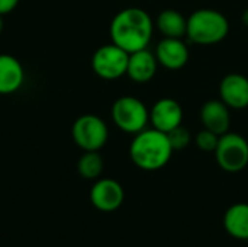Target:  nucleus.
<instances>
[{"label": "nucleus", "mask_w": 248, "mask_h": 247, "mask_svg": "<svg viewBox=\"0 0 248 247\" xmlns=\"http://www.w3.org/2000/svg\"><path fill=\"white\" fill-rule=\"evenodd\" d=\"M153 32L154 22L150 13L141 7H126L119 10L109 26L112 42L129 54L148 48Z\"/></svg>", "instance_id": "obj_1"}, {"label": "nucleus", "mask_w": 248, "mask_h": 247, "mask_svg": "<svg viewBox=\"0 0 248 247\" xmlns=\"http://www.w3.org/2000/svg\"><path fill=\"white\" fill-rule=\"evenodd\" d=\"M173 151L167 134L155 128H145L135 134L129 146L132 163L145 172L163 169L170 162Z\"/></svg>", "instance_id": "obj_2"}, {"label": "nucleus", "mask_w": 248, "mask_h": 247, "mask_svg": "<svg viewBox=\"0 0 248 247\" xmlns=\"http://www.w3.org/2000/svg\"><path fill=\"white\" fill-rule=\"evenodd\" d=\"M230 32V22L215 9H198L187 17L186 36L198 45H214L224 41Z\"/></svg>", "instance_id": "obj_3"}, {"label": "nucleus", "mask_w": 248, "mask_h": 247, "mask_svg": "<svg viewBox=\"0 0 248 247\" xmlns=\"http://www.w3.org/2000/svg\"><path fill=\"white\" fill-rule=\"evenodd\" d=\"M112 119L115 125L126 134H138L150 122V111L142 100L134 96H121L112 105Z\"/></svg>", "instance_id": "obj_4"}, {"label": "nucleus", "mask_w": 248, "mask_h": 247, "mask_svg": "<svg viewBox=\"0 0 248 247\" xmlns=\"http://www.w3.org/2000/svg\"><path fill=\"white\" fill-rule=\"evenodd\" d=\"M71 137L77 147L83 151H99L109 138L106 122L93 114L78 116L71 127Z\"/></svg>", "instance_id": "obj_5"}, {"label": "nucleus", "mask_w": 248, "mask_h": 247, "mask_svg": "<svg viewBox=\"0 0 248 247\" xmlns=\"http://www.w3.org/2000/svg\"><path fill=\"white\" fill-rule=\"evenodd\" d=\"M214 153L218 166L228 173H238L248 166V141L241 134H222Z\"/></svg>", "instance_id": "obj_6"}, {"label": "nucleus", "mask_w": 248, "mask_h": 247, "mask_svg": "<svg viewBox=\"0 0 248 247\" xmlns=\"http://www.w3.org/2000/svg\"><path fill=\"white\" fill-rule=\"evenodd\" d=\"M129 52L113 42L99 47L92 57V68L103 80H116L126 76Z\"/></svg>", "instance_id": "obj_7"}, {"label": "nucleus", "mask_w": 248, "mask_h": 247, "mask_svg": "<svg viewBox=\"0 0 248 247\" xmlns=\"http://www.w3.org/2000/svg\"><path fill=\"white\" fill-rule=\"evenodd\" d=\"M125 192L122 185L110 178L97 179L90 189L92 205L102 213H113L124 204Z\"/></svg>", "instance_id": "obj_8"}, {"label": "nucleus", "mask_w": 248, "mask_h": 247, "mask_svg": "<svg viewBox=\"0 0 248 247\" xmlns=\"http://www.w3.org/2000/svg\"><path fill=\"white\" fill-rule=\"evenodd\" d=\"M183 122V108L173 98L158 99L150 109V124L153 128L169 132Z\"/></svg>", "instance_id": "obj_9"}, {"label": "nucleus", "mask_w": 248, "mask_h": 247, "mask_svg": "<svg viewBox=\"0 0 248 247\" xmlns=\"http://www.w3.org/2000/svg\"><path fill=\"white\" fill-rule=\"evenodd\" d=\"M219 99L230 108L243 111L248 108V77L241 73H230L219 83Z\"/></svg>", "instance_id": "obj_10"}, {"label": "nucleus", "mask_w": 248, "mask_h": 247, "mask_svg": "<svg viewBox=\"0 0 248 247\" xmlns=\"http://www.w3.org/2000/svg\"><path fill=\"white\" fill-rule=\"evenodd\" d=\"M190 52L183 38H163L155 47V58L167 70H180L189 61Z\"/></svg>", "instance_id": "obj_11"}, {"label": "nucleus", "mask_w": 248, "mask_h": 247, "mask_svg": "<svg viewBox=\"0 0 248 247\" xmlns=\"http://www.w3.org/2000/svg\"><path fill=\"white\" fill-rule=\"evenodd\" d=\"M157 70H158V61L155 58V54H153L148 48L129 54L126 76L132 82L138 84L148 83L155 77Z\"/></svg>", "instance_id": "obj_12"}, {"label": "nucleus", "mask_w": 248, "mask_h": 247, "mask_svg": "<svg viewBox=\"0 0 248 247\" xmlns=\"http://www.w3.org/2000/svg\"><path fill=\"white\" fill-rule=\"evenodd\" d=\"M201 122L203 128L222 135L228 132L231 127L230 108L221 99L208 100L201 108Z\"/></svg>", "instance_id": "obj_13"}, {"label": "nucleus", "mask_w": 248, "mask_h": 247, "mask_svg": "<svg viewBox=\"0 0 248 247\" xmlns=\"http://www.w3.org/2000/svg\"><path fill=\"white\" fill-rule=\"evenodd\" d=\"M25 80V71L20 61L10 54H0V95L17 92Z\"/></svg>", "instance_id": "obj_14"}, {"label": "nucleus", "mask_w": 248, "mask_h": 247, "mask_svg": "<svg viewBox=\"0 0 248 247\" xmlns=\"http://www.w3.org/2000/svg\"><path fill=\"white\" fill-rule=\"evenodd\" d=\"M224 229L231 237L237 240H248L247 202H237L225 211Z\"/></svg>", "instance_id": "obj_15"}, {"label": "nucleus", "mask_w": 248, "mask_h": 247, "mask_svg": "<svg viewBox=\"0 0 248 247\" xmlns=\"http://www.w3.org/2000/svg\"><path fill=\"white\" fill-rule=\"evenodd\" d=\"M155 26L164 38H183L187 31V17L176 9H164L158 13Z\"/></svg>", "instance_id": "obj_16"}, {"label": "nucleus", "mask_w": 248, "mask_h": 247, "mask_svg": "<svg viewBox=\"0 0 248 247\" xmlns=\"http://www.w3.org/2000/svg\"><path fill=\"white\" fill-rule=\"evenodd\" d=\"M105 167L103 159L99 154V151H84L83 156L77 162V170L78 175L87 181L99 179Z\"/></svg>", "instance_id": "obj_17"}, {"label": "nucleus", "mask_w": 248, "mask_h": 247, "mask_svg": "<svg viewBox=\"0 0 248 247\" xmlns=\"http://www.w3.org/2000/svg\"><path fill=\"white\" fill-rule=\"evenodd\" d=\"M219 137L218 134L203 128L202 131H199L195 137V144L199 150L202 151H206V153H214L217 150V146H218V141H219Z\"/></svg>", "instance_id": "obj_18"}, {"label": "nucleus", "mask_w": 248, "mask_h": 247, "mask_svg": "<svg viewBox=\"0 0 248 247\" xmlns=\"http://www.w3.org/2000/svg\"><path fill=\"white\" fill-rule=\"evenodd\" d=\"M167 137H169V141L171 144V148L174 151L177 150H185L189 144H190V140H192V135L189 132L187 128H185L183 125H179L177 128L171 130L167 132Z\"/></svg>", "instance_id": "obj_19"}, {"label": "nucleus", "mask_w": 248, "mask_h": 247, "mask_svg": "<svg viewBox=\"0 0 248 247\" xmlns=\"http://www.w3.org/2000/svg\"><path fill=\"white\" fill-rule=\"evenodd\" d=\"M19 0H0V15H7L17 6Z\"/></svg>", "instance_id": "obj_20"}, {"label": "nucleus", "mask_w": 248, "mask_h": 247, "mask_svg": "<svg viewBox=\"0 0 248 247\" xmlns=\"http://www.w3.org/2000/svg\"><path fill=\"white\" fill-rule=\"evenodd\" d=\"M243 23H244V26H247L248 28V9H246L244 10V13H243Z\"/></svg>", "instance_id": "obj_21"}, {"label": "nucleus", "mask_w": 248, "mask_h": 247, "mask_svg": "<svg viewBox=\"0 0 248 247\" xmlns=\"http://www.w3.org/2000/svg\"><path fill=\"white\" fill-rule=\"evenodd\" d=\"M3 31V16L0 15V32Z\"/></svg>", "instance_id": "obj_22"}]
</instances>
